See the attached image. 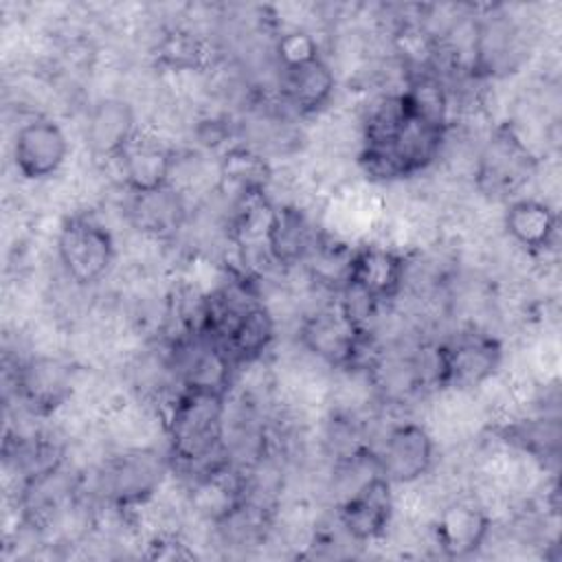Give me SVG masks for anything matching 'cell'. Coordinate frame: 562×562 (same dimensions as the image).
I'll return each mask as SVG.
<instances>
[{
    "label": "cell",
    "instance_id": "cell-8",
    "mask_svg": "<svg viewBox=\"0 0 562 562\" xmlns=\"http://www.w3.org/2000/svg\"><path fill=\"white\" fill-rule=\"evenodd\" d=\"M378 472L391 485H411L430 472L435 463V441L417 422L391 426L373 452Z\"/></svg>",
    "mask_w": 562,
    "mask_h": 562
},
{
    "label": "cell",
    "instance_id": "cell-4",
    "mask_svg": "<svg viewBox=\"0 0 562 562\" xmlns=\"http://www.w3.org/2000/svg\"><path fill=\"white\" fill-rule=\"evenodd\" d=\"M114 255V237L97 217L75 213L61 222L57 233V259L66 277L77 285L101 281L108 274Z\"/></svg>",
    "mask_w": 562,
    "mask_h": 562
},
{
    "label": "cell",
    "instance_id": "cell-11",
    "mask_svg": "<svg viewBox=\"0 0 562 562\" xmlns=\"http://www.w3.org/2000/svg\"><path fill=\"white\" fill-rule=\"evenodd\" d=\"M408 263L395 248L380 244H364L351 250L347 283L364 294L371 303L382 305L400 294L406 281Z\"/></svg>",
    "mask_w": 562,
    "mask_h": 562
},
{
    "label": "cell",
    "instance_id": "cell-12",
    "mask_svg": "<svg viewBox=\"0 0 562 562\" xmlns=\"http://www.w3.org/2000/svg\"><path fill=\"white\" fill-rule=\"evenodd\" d=\"M121 180L130 193L160 189L173 180L176 154L160 138L136 132L125 149L114 158Z\"/></svg>",
    "mask_w": 562,
    "mask_h": 562
},
{
    "label": "cell",
    "instance_id": "cell-6",
    "mask_svg": "<svg viewBox=\"0 0 562 562\" xmlns=\"http://www.w3.org/2000/svg\"><path fill=\"white\" fill-rule=\"evenodd\" d=\"M167 461L147 448L125 450L110 457L99 472V492L119 509H134L147 503L165 479Z\"/></svg>",
    "mask_w": 562,
    "mask_h": 562
},
{
    "label": "cell",
    "instance_id": "cell-3",
    "mask_svg": "<svg viewBox=\"0 0 562 562\" xmlns=\"http://www.w3.org/2000/svg\"><path fill=\"white\" fill-rule=\"evenodd\" d=\"M538 160L522 136L512 125H501L485 140L474 167L479 191L496 200H514V195L531 180Z\"/></svg>",
    "mask_w": 562,
    "mask_h": 562
},
{
    "label": "cell",
    "instance_id": "cell-19",
    "mask_svg": "<svg viewBox=\"0 0 562 562\" xmlns=\"http://www.w3.org/2000/svg\"><path fill=\"white\" fill-rule=\"evenodd\" d=\"M503 226L514 244L531 255H538L553 244L558 231V215L542 200L514 198L505 209Z\"/></svg>",
    "mask_w": 562,
    "mask_h": 562
},
{
    "label": "cell",
    "instance_id": "cell-13",
    "mask_svg": "<svg viewBox=\"0 0 562 562\" xmlns=\"http://www.w3.org/2000/svg\"><path fill=\"white\" fill-rule=\"evenodd\" d=\"M321 237L323 235H318L305 211L292 204H283L270 209L263 231V248L277 266L292 268L310 259Z\"/></svg>",
    "mask_w": 562,
    "mask_h": 562
},
{
    "label": "cell",
    "instance_id": "cell-7",
    "mask_svg": "<svg viewBox=\"0 0 562 562\" xmlns=\"http://www.w3.org/2000/svg\"><path fill=\"white\" fill-rule=\"evenodd\" d=\"M301 342L307 351L331 367L353 369L369 349V331L358 325L340 303L323 307L301 325Z\"/></svg>",
    "mask_w": 562,
    "mask_h": 562
},
{
    "label": "cell",
    "instance_id": "cell-16",
    "mask_svg": "<svg viewBox=\"0 0 562 562\" xmlns=\"http://www.w3.org/2000/svg\"><path fill=\"white\" fill-rule=\"evenodd\" d=\"M334 88L336 77L323 55L279 70L281 103L299 116H310L323 110L334 97Z\"/></svg>",
    "mask_w": 562,
    "mask_h": 562
},
{
    "label": "cell",
    "instance_id": "cell-2",
    "mask_svg": "<svg viewBox=\"0 0 562 562\" xmlns=\"http://www.w3.org/2000/svg\"><path fill=\"white\" fill-rule=\"evenodd\" d=\"M226 391L178 386L165 415L169 461L195 481L224 468L226 454Z\"/></svg>",
    "mask_w": 562,
    "mask_h": 562
},
{
    "label": "cell",
    "instance_id": "cell-10",
    "mask_svg": "<svg viewBox=\"0 0 562 562\" xmlns=\"http://www.w3.org/2000/svg\"><path fill=\"white\" fill-rule=\"evenodd\" d=\"M11 154L22 178L46 180L66 162L68 138L59 123L48 116H35L18 127Z\"/></svg>",
    "mask_w": 562,
    "mask_h": 562
},
{
    "label": "cell",
    "instance_id": "cell-9",
    "mask_svg": "<svg viewBox=\"0 0 562 562\" xmlns=\"http://www.w3.org/2000/svg\"><path fill=\"white\" fill-rule=\"evenodd\" d=\"M393 512V485L375 472L340 501L338 522L351 540L373 542L386 533Z\"/></svg>",
    "mask_w": 562,
    "mask_h": 562
},
{
    "label": "cell",
    "instance_id": "cell-5",
    "mask_svg": "<svg viewBox=\"0 0 562 562\" xmlns=\"http://www.w3.org/2000/svg\"><path fill=\"white\" fill-rule=\"evenodd\" d=\"M437 353V386L468 391L485 384L496 375L503 362V347L492 334L468 329L443 345Z\"/></svg>",
    "mask_w": 562,
    "mask_h": 562
},
{
    "label": "cell",
    "instance_id": "cell-14",
    "mask_svg": "<svg viewBox=\"0 0 562 562\" xmlns=\"http://www.w3.org/2000/svg\"><path fill=\"white\" fill-rule=\"evenodd\" d=\"M15 386L31 413L50 415L72 393V369L59 358H29L18 367Z\"/></svg>",
    "mask_w": 562,
    "mask_h": 562
},
{
    "label": "cell",
    "instance_id": "cell-17",
    "mask_svg": "<svg viewBox=\"0 0 562 562\" xmlns=\"http://www.w3.org/2000/svg\"><path fill=\"white\" fill-rule=\"evenodd\" d=\"M127 217L140 233L167 239L182 228L187 220V202L182 191L169 182L160 189L132 193L127 202Z\"/></svg>",
    "mask_w": 562,
    "mask_h": 562
},
{
    "label": "cell",
    "instance_id": "cell-18",
    "mask_svg": "<svg viewBox=\"0 0 562 562\" xmlns=\"http://www.w3.org/2000/svg\"><path fill=\"white\" fill-rule=\"evenodd\" d=\"M492 520L485 509L474 503H452L435 520V542L448 558H463L476 551L487 533Z\"/></svg>",
    "mask_w": 562,
    "mask_h": 562
},
{
    "label": "cell",
    "instance_id": "cell-15",
    "mask_svg": "<svg viewBox=\"0 0 562 562\" xmlns=\"http://www.w3.org/2000/svg\"><path fill=\"white\" fill-rule=\"evenodd\" d=\"M136 132L138 127L134 108L125 99L108 97L90 108L86 116L83 140L94 158L114 160L136 136Z\"/></svg>",
    "mask_w": 562,
    "mask_h": 562
},
{
    "label": "cell",
    "instance_id": "cell-1",
    "mask_svg": "<svg viewBox=\"0 0 562 562\" xmlns=\"http://www.w3.org/2000/svg\"><path fill=\"white\" fill-rule=\"evenodd\" d=\"M446 125L432 123L397 92L373 103L362 121L358 160L373 180H402L430 167L446 140Z\"/></svg>",
    "mask_w": 562,
    "mask_h": 562
},
{
    "label": "cell",
    "instance_id": "cell-21",
    "mask_svg": "<svg viewBox=\"0 0 562 562\" xmlns=\"http://www.w3.org/2000/svg\"><path fill=\"white\" fill-rule=\"evenodd\" d=\"M274 53H277L279 70L305 64V61H310V59L321 55L316 40L310 33L299 31V29L279 35V40L274 44Z\"/></svg>",
    "mask_w": 562,
    "mask_h": 562
},
{
    "label": "cell",
    "instance_id": "cell-20",
    "mask_svg": "<svg viewBox=\"0 0 562 562\" xmlns=\"http://www.w3.org/2000/svg\"><path fill=\"white\" fill-rule=\"evenodd\" d=\"M220 178L237 189V193H263L270 180V167L261 154L250 147H233L220 160Z\"/></svg>",
    "mask_w": 562,
    "mask_h": 562
}]
</instances>
